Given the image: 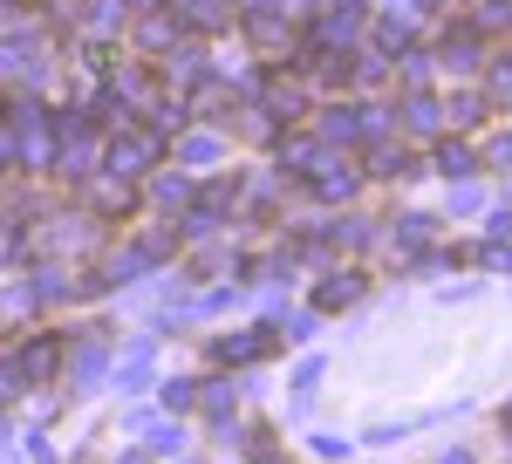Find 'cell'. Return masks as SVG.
I'll return each mask as SVG.
<instances>
[{
	"label": "cell",
	"mask_w": 512,
	"mask_h": 464,
	"mask_svg": "<svg viewBox=\"0 0 512 464\" xmlns=\"http://www.w3.org/2000/svg\"><path fill=\"white\" fill-rule=\"evenodd\" d=\"M315 192L321 198H349L355 192V171H349V164H321V171H315Z\"/></svg>",
	"instance_id": "cell-9"
},
{
	"label": "cell",
	"mask_w": 512,
	"mask_h": 464,
	"mask_svg": "<svg viewBox=\"0 0 512 464\" xmlns=\"http://www.w3.org/2000/svg\"><path fill=\"white\" fill-rule=\"evenodd\" d=\"M492 164H512V137H506V144H499V151H492Z\"/></svg>",
	"instance_id": "cell-30"
},
{
	"label": "cell",
	"mask_w": 512,
	"mask_h": 464,
	"mask_svg": "<svg viewBox=\"0 0 512 464\" xmlns=\"http://www.w3.org/2000/svg\"><path fill=\"white\" fill-rule=\"evenodd\" d=\"M472 55H478V48H472V35H458L451 48H444V69H472Z\"/></svg>",
	"instance_id": "cell-18"
},
{
	"label": "cell",
	"mask_w": 512,
	"mask_h": 464,
	"mask_svg": "<svg viewBox=\"0 0 512 464\" xmlns=\"http://www.w3.org/2000/svg\"><path fill=\"white\" fill-rule=\"evenodd\" d=\"M55 362H62V342H55V335H35V342L21 348V362H14V369H21V376H55Z\"/></svg>",
	"instance_id": "cell-3"
},
{
	"label": "cell",
	"mask_w": 512,
	"mask_h": 464,
	"mask_svg": "<svg viewBox=\"0 0 512 464\" xmlns=\"http://www.w3.org/2000/svg\"><path fill=\"white\" fill-rule=\"evenodd\" d=\"M96 205H103V212H123V205H130V178H110V185H96Z\"/></svg>",
	"instance_id": "cell-15"
},
{
	"label": "cell",
	"mask_w": 512,
	"mask_h": 464,
	"mask_svg": "<svg viewBox=\"0 0 512 464\" xmlns=\"http://www.w3.org/2000/svg\"><path fill=\"white\" fill-rule=\"evenodd\" d=\"M171 76H178V82H198V55H192V48H185V55H171Z\"/></svg>",
	"instance_id": "cell-24"
},
{
	"label": "cell",
	"mask_w": 512,
	"mask_h": 464,
	"mask_svg": "<svg viewBox=\"0 0 512 464\" xmlns=\"http://www.w3.org/2000/svg\"><path fill=\"white\" fill-rule=\"evenodd\" d=\"M158 198H164V205H185L192 185H185V178H158Z\"/></svg>",
	"instance_id": "cell-22"
},
{
	"label": "cell",
	"mask_w": 512,
	"mask_h": 464,
	"mask_svg": "<svg viewBox=\"0 0 512 464\" xmlns=\"http://www.w3.org/2000/svg\"><path fill=\"white\" fill-rule=\"evenodd\" d=\"M437 171H444V178H472L478 164H472V151H465V144H444V151H437Z\"/></svg>",
	"instance_id": "cell-11"
},
{
	"label": "cell",
	"mask_w": 512,
	"mask_h": 464,
	"mask_svg": "<svg viewBox=\"0 0 512 464\" xmlns=\"http://www.w3.org/2000/svg\"><path fill=\"white\" fill-rule=\"evenodd\" d=\"M0 76H28V82H35V76H41V62H35V41H21V48L7 41V48H0Z\"/></svg>",
	"instance_id": "cell-7"
},
{
	"label": "cell",
	"mask_w": 512,
	"mask_h": 464,
	"mask_svg": "<svg viewBox=\"0 0 512 464\" xmlns=\"http://www.w3.org/2000/svg\"><path fill=\"white\" fill-rule=\"evenodd\" d=\"M492 89H499V96H512V69H506V62H499V76H492Z\"/></svg>",
	"instance_id": "cell-28"
},
{
	"label": "cell",
	"mask_w": 512,
	"mask_h": 464,
	"mask_svg": "<svg viewBox=\"0 0 512 464\" xmlns=\"http://www.w3.org/2000/svg\"><path fill=\"white\" fill-rule=\"evenodd\" d=\"M103 369H110V348H103V342H82V348H76V369H69V383L89 389L96 376H103Z\"/></svg>",
	"instance_id": "cell-5"
},
{
	"label": "cell",
	"mask_w": 512,
	"mask_h": 464,
	"mask_svg": "<svg viewBox=\"0 0 512 464\" xmlns=\"http://www.w3.org/2000/svg\"><path fill=\"white\" fill-rule=\"evenodd\" d=\"M151 369H158V355H151V348H130L123 369H117V383L123 389H144V383H151Z\"/></svg>",
	"instance_id": "cell-8"
},
{
	"label": "cell",
	"mask_w": 512,
	"mask_h": 464,
	"mask_svg": "<svg viewBox=\"0 0 512 464\" xmlns=\"http://www.w3.org/2000/svg\"><path fill=\"white\" fill-rule=\"evenodd\" d=\"M253 464H280V451H274V437H267V430L253 437Z\"/></svg>",
	"instance_id": "cell-26"
},
{
	"label": "cell",
	"mask_w": 512,
	"mask_h": 464,
	"mask_svg": "<svg viewBox=\"0 0 512 464\" xmlns=\"http://www.w3.org/2000/svg\"><path fill=\"white\" fill-rule=\"evenodd\" d=\"M355 28H362V7H355V0H335V14H321L315 48H328V41H349Z\"/></svg>",
	"instance_id": "cell-4"
},
{
	"label": "cell",
	"mask_w": 512,
	"mask_h": 464,
	"mask_svg": "<svg viewBox=\"0 0 512 464\" xmlns=\"http://www.w3.org/2000/svg\"><path fill=\"white\" fill-rule=\"evenodd\" d=\"M198 403V383H164V410H192Z\"/></svg>",
	"instance_id": "cell-17"
},
{
	"label": "cell",
	"mask_w": 512,
	"mask_h": 464,
	"mask_svg": "<svg viewBox=\"0 0 512 464\" xmlns=\"http://www.w3.org/2000/svg\"><path fill=\"white\" fill-rule=\"evenodd\" d=\"M506 430H512V410H506Z\"/></svg>",
	"instance_id": "cell-32"
},
{
	"label": "cell",
	"mask_w": 512,
	"mask_h": 464,
	"mask_svg": "<svg viewBox=\"0 0 512 464\" xmlns=\"http://www.w3.org/2000/svg\"><path fill=\"white\" fill-rule=\"evenodd\" d=\"M444 464H472V458H465V451H444Z\"/></svg>",
	"instance_id": "cell-31"
},
{
	"label": "cell",
	"mask_w": 512,
	"mask_h": 464,
	"mask_svg": "<svg viewBox=\"0 0 512 464\" xmlns=\"http://www.w3.org/2000/svg\"><path fill=\"white\" fill-rule=\"evenodd\" d=\"M267 342H274V335H260V328H246V335H226V342L212 348V355H219V362H253V355H260Z\"/></svg>",
	"instance_id": "cell-6"
},
{
	"label": "cell",
	"mask_w": 512,
	"mask_h": 464,
	"mask_svg": "<svg viewBox=\"0 0 512 464\" xmlns=\"http://www.w3.org/2000/svg\"><path fill=\"white\" fill-rule=\"evenodd\" d=\"M14 383H21V369H14V362H0V403L14 396Z\"/></svg>",
	"instance_id": "cell-27"
},
{
	"label": "cell",
	"mask_w": 512,
	"mask_h": 464,
	"mask_svg": "<svg viewBox=\"0 0 512 464\" xmlns=\"http://www.w3.org/2000/svg\"><path fill=\"white\" fill-rule=\"evenodd\" d=\"M267 110H274V116H301V89L274 82V89H267Z\"/></svg>",
	"instance_id": "cell-13"
},
{
	"label": "cell",
	"mask_w": 512,
	"mask_h": 464,
	"mask_svg": "<svg viewBox=\"0 0 512 464\" xmlns=\"http://www.w3.org/2000/svg\"><path fill=\"white\" fill-rule=\"evenodd\" d=\"M7 157H14V130H0V164H7Z\"/></svg>",
	"instance_id": "cell-29"
},
{
	"label": "cell",
	"mask_w": 512,
	"mask_h": 464,
	"mask_svg": "<svg viewBox=\"0 0 512 464\" xmlns=\"http://www.w3.org/2000/svg\"><path fill=\"white\" fill-rule=\"evenodd\" d=\"M485 28H512V0H492L485 7Z\"/></svg>",
	"instance_id": "cell-25"
},
{
	"label": "cell",
	"mask_w": 512,
	"mask_h": 464,
	"mask_svg": "<svg viewBox=\"0 0 512 464\" xmlns=\"http://www.w3.org/2000/svg\"><path fill=\"white\" fill-rule=\"evenodd\" d=\"M178 157H185V164H212V157H219V137H185Z\"/></svg>",
	"instance_id": "cell-14"
},
{
	"label": "cell",
	"mask_w": 512,
	"mask_h": 464,
	"mask_svg": "<svg viewBox=\"0 0 512 464\" xmlns=\"http://www.w3.org/2000/svg\"><path fill=\"white\" fill-rule=\"evenodd\" d=\"M355 294H362V280H355V273H335V280L321 287V308H349Z\"/></svg>",
	"instance_id": "cell-10"
},
{
	"label": "cell",
	"mask_w": 512,
	"mask_h": 464,
	"mask_svg": "<svg viewBox=\"0 0 512 464\" xmlns=\"http://www.w3.org/2000/svg\"><path fill=\"white\" fill-rule=\"evenodd\" d=\"M280 164L308 171V164H321V157H315V144H308V137H294V144H280Z\"/></svg>",
	"instance_id": "cell-16"
},
{
	"label": "cell",
	"mask_w": 512,
	"mask_h": 464,
	"mask_svg": "<svg viewBox=\"0 0 512 464\" xmlns=\"http://www.w3.org/2000/svg\"><path fill=\"white\" fill-rule=\"evenodd\" d=\"M205 410H212V417H233V383L205 389Z\"/></svg>",
	"instance_id": "cell-21"
},
{
	"label": "cell",
	"mask_w": 512,
	"mask_h": 464,
	"mask_svg": "<svg viewBox=\"0 0 512 464\" xmlns=\"http://www.w3.org/2000/svg\"><path fill=\"white\" fill-rule=\"evenodd\" d=\"M151 451H164V458H178V451H185V430H151Z\"/></svg>",
	"instance_id": "cell-19"
},
{
	"label": "cell",
	"mask_w": 512,
	"mask_h": 464,
	"mask_svg": "<svg viewBox=\"0 0 512 464\" xmlns=\"http://www.w3.org/2000/svg\"><path fill=\"white\" fill-rule=\"evenodd\" d=\"M396 239H403V246H424V239H431V219H403Z\"/></svg>",
	"instance_id": "cell-23"
},
{
	"label": "cell",
	"mask_w": 512,
	"mask_h": 464,
	"mask_svg": "<svg viewBox=\"0 0 512 464\" xmlns=\"http://www.w3.org/2000/svg\"><path fill=\"white\" fill-rule=\"evenodd\" d=\"M321 137L328 144H362V137H383V116L376 110H355V103H335L328 123H321Z\"/></svg>",
	"instance_id": "cell-1"
},
{
	"label": "cell",
	"mask_w": 512,
	"mask_h": 464,
	"mask_svg": "<svg viewBox=\"0 0 512 464\" xmlns=\"http://www.w3.org/2000/svg\"><path fill=\"white\" fill-rule=\"evenodd\" d=\"M410 130H444V110L431 96H410Z\"/></svg>",
	"instance_id": "cell-12"
},
{
	"label": "cell",
	"mask_w": 512,
	"mask_h": 464,
	"mask_svg": "<svg viewBox=\"0 0 512 464\" xmlns=\"http://www.w3.org/2000/svg\"><path fill=\"white\" fill-rule=\"evenodd\" d=\"M151 157H158V137H117V144L103 151V164H110V178H137Z\"/></svg>",
	"instance_id": "cell-2"
},
{
	"label": "cell",
	"mask_w": 512,
	"mask_h": 464,
	"mask_svg": "<svg viewBox=\"0 0 512 464\" xmlns=\"http://www.w3.org/2000/svg\"><path fill=\"white\" fill-rule=\"evenodd\" d=\"M478 110H485V103H478V96H458V103H451V110H444V123H478Z\"/></svg>",
	"instance_id": "cell-20"
}]
</instances>
